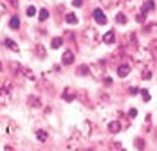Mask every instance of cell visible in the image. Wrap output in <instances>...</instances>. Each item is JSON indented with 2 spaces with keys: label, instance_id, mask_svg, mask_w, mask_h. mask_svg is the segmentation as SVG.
<instances>
[{
  "label": "cell",
  "instance_id": "cell-1",
  "mask_svg": "<svg viewBox=\"0 0 157 151\" xmlns=\"http://www.w3.org/2000/svg\"><path fill=\"white\" fill-rule=\"evenodd\" d=\"M9 103H11V87H9V83H6L0 87V105L7 106Z\"/></svg>",
  "mask_w": 157,
  "mask_h": 151
},
{
  "label": "cell",
  "instance_id": "cell-2",
  "mask_svg": "<svg viewBox=\"0 0 157 151\" xmlns=\"http://www.w3.org/2000/svg\"><path fill=\"white\" fill-rule=\"evenodd\" d=\"M83 38H85L90 45H96L98 40H99V34H98V31H96L94 27H87V29L83 31Z\"/></svg>",
  "mask_w": 157,
  "mask_h": 151
},
{
  "label": "cell",
  "instance_id": "cell-3",
  "mask_svg": "<svg viewBox=\"0 0 157 151\" xmlns=\"http://www.w3.org/2000/svg\"><path fill=\"white\" fill-rule=\"evenodd\" d=\"M92 16H94V20L99 24V25H105V24H107V16L103 15V11H101V9H94Z\"/></svg>",
  "mask_w": 157,
  "mask_h": 151
},
{
  "label": "cell",
  "instance_id": "cell-4",
  "mask_svg": "<svg viewBox=\"0 0 157 151\" xmlns=\"http://www.w3.org/2000/svg\"><path fill=\"white\" fill-rule=\"evenodd\" d=\"M79 133L78 131H74V135L71 137V140H69V149H72V151H76L79 148Z\"/></svg>",
  "mask_w": 157,
  "mask_h": 151
},
{
  "label": "cell",
  "instance_id": "cell-5",
  "mask_svg": "<svg viewBox=\"0 0 157 151\" xmlns=\"http://www.w3.org/2000/svg\"><path fill=\"white\" fill-rule=\"evenodd\" d=\"M72 61H74V52L72 50H65L62 56V63L63 65H72Z\"/></svg>",
  "mask_w": 157,
  "mask_h": 151
},
{
  "label": "cell",
  "instance_id": "cell-6",
  "mask_svg": "<svg viewBox=\"0 0 157 151\" xmlns=\"http://www.w3.org/2000/svg\"><path fill=\"white\" fill-rule=\"evenodd\" d=\"M62 97H63V101H74V99H76V92L69 87V88H65V90H63Z\"/></svg>",
  "mask_w": 157,
  "mask_h": 151
},
{
  "label": "cell",
  "instance_id": "cell-7",
  "mask_svg": "<svg viewBox=\"0 0 157 151\" xmlns=\"http://www.w3.org/2000/svg\"><path fill=\"white\" fill-rule=\"evenodd\" d=\"M20 72H22V76H24L25 79H29V81H34V79H36L34 72H33L31 68H27V67H22V68H20Z\"/></svg>",
  "mask_w": 157,
  "mask_h": 151
},
{
  "label": "cell",
  "instance_id": "cell-8",
  "mask_svg": "<svg viewBox=\"0 0 157 151\" xmlns=\"http://www.w3.org/2000/svg\"><path fill=\"white\" fill-rule=\"evenodd\" d=\"M152 9H155V2H154V0H146V2L143 4L141 13H144V15H148V11H152Z\"/></svg>",
  "mask_w": 157,
  "mask_h": 151
},
{
  "label": "cell",
  "instance_id": "cell-9",
  "mask_svg": "<svg viewBox=\"0 0 157 151\" xmlns=\"http://www.w3.org/2000/svg\"><path fill=\"white\" fill-rule=\"evenodd\" d=\"M27 105L33 106V108H40V106H42V101H40L36 95H29V97H27Z\"/></svg>",
  "mask_w": 157,
  "mask_h": 151
},
{
  "label": "cell",
  "instance_id": "cell-10",
  "mask_svg": "<svg viewBox=\"0 0 157 151\" xmlns=\"http://www.w3.org/2000/svg\"><path fill=\"white\" fill-rule=\"evenodd\" d=\"M4 43H6V47H7L9 50H13V52H18V50H20V47L16 45V42H15V40H11V38H7Z\"/></svg>",
  "mask_w": 157,
  "mask_h": 151
},
{
  "label": "cell",
  "instance_id": "cell-11",
  "mask_svg": "<svg viewBox=\"0 0 157 151\" xmlns=\"http://www.w3.org/2000/svg\"><path fill=\"white\" fill-rule=\"evenodd\" d=\"M128 74H130V67L128 65H119L117 67V76L119 77H126Z\"/></svg>",
  "mask_w": 157,
  "mask_h": 151
},
{
  "label": "cell",
  "instance_id": "cell-12",
  "mask_svg": "<svg viewBox=\"0 0 157 151\" xmlns=\"http://www.w3.org/2000/svg\"><path fill=\"white\" fill-rule=\"evenodd\" d=\"M109 131L110 133H117V131H121V124H119L117 121L109 122Z\"/></svg>",
  "mask_w": 157,
  "mask_h": 151
},
{
  "label": "cell",
  "instance_id": "cell-13",
  "mask_svg": "<svg viewBox=\"0 0 157 151\" xmlns=\"http://www.w3.org/2000/svg\"><path fill=\"white\" fill-rule=\"evenodd\" d=\"M65 22L71 24V25H76V24H78V16L74 15V13H67V15H65Z\"/></svg>",
  "mask_w": 157,
  "mask_h": 151
},
{
  "label": "cell",
  "instance_id": "cell-14",
  "mask_svg": "<svg viewBox=\"0 0 157 151\" xmlns=\"http://www.w3.org/2000/svg\"><path fill=\"white\" fill-rule=\"evenodd\" d=\"M103 42H105V43H109V45L116 42V34H114V31H109V32L103 36Z\"/></svg>",
  "mask_w": 157,
  "mask_h": 151
},
{
  "label": "cell",
  "instance_id": "cell-15",
  "mask_svg": "<svg viewBox=\"0 0 157 151\" xmlns=\"http://www.w3.org/2000/svg\"><path fill=\"white\" fill-rule=\"evenodd\" d=\"M9 27L15 29V31L20 27V18H18V16H11V20H9Z\"/></svg>",
  "mask_w": 157,
  "mask_h": 151
},
{
  "label": "cell",
  "instance_id": "cell-16",
  "mask_svg": "<svg viewBox=\"0 0 157 151\" xmlns=\"http://www.w3.org/2000/svg\"><path fill=\"white\" fill-rule=\"evenodd\" d=\"M36 138H38L40 142H47V138H49L47 131H44V130H38V131H36Z\"/></svg>",
  "mask_w": 157,
  "mask_h": 151
},
{
  "label": "cell",
  "instance_id": "cell-17",
  "mask_svg": "<svg viewBox=\"0 0 157 151\" xmlns=\"http://www.w3.org/2000/svg\"><path fill=\"white\" fill-rule=\"evenodd\" d=\"M6 131H7L9 135H15V133H16V124H15L13 121H9V122H7V128H6Z\"/></svg>",
  "mask_w": 157,
  "mask_h": 151
},
{
  "label": "cell",
  "instance_id": "cell-18",
  "mask_svg": "<svg viewBox=\"0 0 157 151\" xmlns=\"http://www.w3.org/2000/svg\"><path fill=\"white\" fill-rule=\"evenodd\" d=\"M101 4H103V6H105V7H116V6H117V4H119V0H101Z\"/></svg>",
  "mask_w": 157,
  "mask_h": 151
},
{
  "label": "cell",
  "instance_id": "cell-19",
  "mask_svg": "<svg viewBox=\"0 0 157 151\" xmlns=\"http://www.w3.org/2000/svg\"><path fill=\"white\" fill-rule=\"evenodd\" d=\"M150 54H152V58H157V40H154L152 43H150V50H148Z\"/></svg>",
  "mask_w": 157,
  "mask_h": 151
},
{
  "label": "cell",
  "instance_id": "cell-20",
  "mask_svg": "<svg viewBox=\"0 0 157 151\" xmlns=\"http://www.w3.org/2000/svg\"><path fill=\"white\" fill-rule=\"evenodd\" d=\"M62 43H63L62 38H52V42H51V47H52V49H60V47H62Z\"/></svg>",
  "mask_w": 157,
  "mask_h": 151
},
{
  "label": "cell",
  "instance_id": "cell-21",
  "mask_svg": "<svg viewBox=\"0 0 157 151\" xmlns=\"http://www.w3.org/2000/svg\"><path fill=\"white\" fill-rule=\"evenodd\" d=\"M38 18H40V22H45L49 18V11L47 9H40V15H38Z\"/></svg>",
  "mask_w": 157,
  "mask_h": 151
},
{
  "label": "cell",
  "instance_id": "cell-22",
  "mask_svg": "<svg viewBox=\"0 0 157 151\" xmlns=\"http://www.w3.org/2000/svg\"><path fill=\"white\" fill-rule=\"evenodd\" d=\"M89 74V67L87 65H79L78 67V76H87Z\"/></svg>",
  "mask_w": 157,
  "mask_h": 151
},
{
  "label": "cell",
  "instance_id": "cell-23",
  "mask_svg": "<svg viewBox=\"0 0 157 151\" xmlns=\"http://www.w3.org/2000/svg\"><path fill=\"white\" fill-rule=\"evenodd\" d=\"M126 20H128V18H126V15H123V13H117V15H116V22H117V24H126Z\"/></svg>",
  "mask_w": 157,
  "mask_h": 151
},
{
  "label": "cell",
  "instance_id": "cell-24",
  "mask_svg": "<svg viewBox=\"0 0 157 151\" xmlns=\"http://www.w3.org/2000/svg\"><path fill=\"white\" fill-rule=\"evenodd\" d=\"M36 54L40 56V58H45V49H44V45H36Z\"/></svg>",
  "mask_w": 157,
  "mask_h": 151
},
{
  "label": "cell",
  "instance_id": "cell-25",
  "mask_svg": "<svg viewBox=\"0 0 157 151\" xmlns=\"http://www.w3.org/2000/svg\"><path fill=\"white\" fill-rule=\"evenodd\" d=\"M83 133H85L87 137L90 135V122H89V121L83 122Z\"/></svg>",
  "mask_w": 157,
  "mask_h": 151
},
{
  "label": "cell",
  "instance_id": "cell-26",
  "mask_svg": "<svg viewBox=\"0 0 157 151\" xmlns=\"http://www.w3.org/2000/svg\"><path fill=\"white\" fill-rule=\"evenodd\" d=\"M136 148H137V151H144V142H143V138H136Z\"/></svg>",
  "mask_w": 157,
  "mask_h": 151
},
{
  "label": "cell",
  "instance_id": "cell-27",
  "mask_svg": "<svg viewBox=\"0 0 157 151\" xmlns=\"http://www.w3.org/2000/svg\"><path fill=\"white\" fill-rule=\"evenodd\" d=\"M141 95H143V101H144V103L150 101V92L148 90H141Z\"/></svg>",
  "mask_w": 157,
  "mask_h": 151
},
{
  "label": "cell",
  "instance_id": "cell-28",
  "mask_svg": "<svg viewBox=\"0 0 157 151\" xmlns=\"http://www.w3.org/2000/svg\"><path fill=\"white\" fill-rule=\"evenodd\" d=\"M141 77L143 79H150V77H152V72H150L148 68H144V70L141 72Z\"/></svg>",
  "mask_w": 157,
  "mask_h": 151
},
{
  "label": "cell",
  "instance_id": "cell-29",
  "mask_svg": "<svg viewBox=\"0 0 157 151\" xmlns=\"http://www.w3.org/2000/svg\"><path fill=\"white\" fill-rule=\"evenodd\" d=\"M144 18H146V15H144V13H139V15L136 16V20H137L139 24H143V22H144Z\"/></svg>",
  "mask_w": 157,
  "mask_h": 151
},
{
  "label": "cell",
  "instance_id": "cell-30",
  "mask_svg": "<svg viewBox=\"0 0 157 151\" xmlns=\"http://www.w3.org/2000/svg\"><path fill=\"white\" fill-rule=\"evenodd\" d=\"M34 15H36V9H34L33 6L31 7H27V16H34Z\"/></svg>",
  "mask_w": 157,
  "mask_h": 151
},
{
  "label": "cell",
  "instance_id": "cell-31",
  "mask_svg": "<svg viewBox=\"0 0 157 151\" xmlns=\"http://www.w3.org/2000/svg\"><path fill=\"white\" fill-rule=\"evenodd\" d=\"M7 2H9V6H11L13 9H16V7H18V0H7Z\"/></svg>",
  "mask_w": 157,
  "mask_h": 151
},
{
  "label": "cell",
  "instance_id": "cell-32",
  "mask_svg": "<svg viewBox=\"0 0 157 151\" xmlns=\"http://www.w3.org/2000/svg\"><path fill=\"white\" fill-rule=\"evenodd\" d=\"M6 11H7V7H6V4H4V2H0V15H4Z\"/></svg>",
  "mask_w": 157,
  "mask_h": 151
},
{
  "label": "cell",
  "instance_id": "cell-33",
  "mask_svg": "<svg viewBox=\"0 0 157 151\" xmlns=\"http://www.w3.org/2000/svg\"><path fill=\"white\" fill-rule=\"evenodd\" d=\"M72 6H74V7H79V6H83V0H72Z\"/></svg>",
  "mask_w": 157,
  "mask_h": 151
},
{
  "label": "cell",
  "instance_id": "cell-34",
  "mask_svg": "<svg viewBox=\"0 0 157 151\" xmlns=\"http://www.w3.org/2000/svg\"><path fill=\"white\" fill-rule=\"evenodd\" d=\"M128 115H130V117H136V115H137V110H136V108H132V110L128 112Z\"/></svg>",
  "mask_w": 157,
  "mask_h": 151
},
{
  "label": "cell",
  "instance_id": "cell-35",
  "mask_svg": "<svg viewBox=\"0 0 157 151\" xmlns=\"http://www.w3.org/2000/svg\"><path fill=\"white\" fill-rule=\"evenodd\" d=\"M4 151H15V148H13V146H9V144H7V146H6V149Z\"/></svg>",
  "mask_w": 157,
  "mask_h": 151
},
{
  "label": "cell",
  "instance_id": "cell-36",
  "mask_svg": "<svg viewBox=\"0 0 157 151\" xmlns=\"http://www.w3.org/2000/svg\"><path fill=\"white\" fill-rule=\"evenodd\" d=\"M0 68H2V63H0Z\"/></svg>",
  "mask_w": 157,
  "mask_h": 151
}]
</instances>
